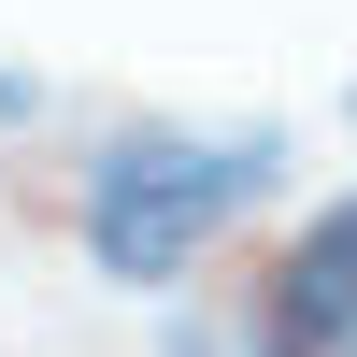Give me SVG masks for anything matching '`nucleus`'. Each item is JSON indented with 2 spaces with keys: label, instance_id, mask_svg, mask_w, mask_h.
<instances>
[{
  "label": "nucleus",
  "instance_id": "f257e3e1",
  "mask_svg": "<svg viewBox=\"0 0 357 357\" xmlns=\"http://www.w3.org/2000/svg\"><path fill=\"white\" fill-rule=\"evenodd\" d=\"M272 186H286L272 129H114L100 158H86V257H100L114 286H172Z\"/></svg>",
  "mask_w": 357,
  "mask_h": 357
},
{
  "label": "nucleus",
  "instance_id": "f03ea898",
  "mask_svg": "<svg viewBox=\"0 0 357 357\" xmlns=\"http://www.w3.org/2000/svg\"><path fill=\"white\" fill-rule=\"evenodd\" d=\"M272 329H286V357H357V200H329V215L286 243Z\"/></svg>",
  "mask_w": 357,
  "mask_h": 357
},
{
  "label": "nucleus",
  "instance_id": "7ed1b4c3",
  "mask_svg": "<svg viewBox=\"0 0 357 357\" xmlns=\"http://www.w3.org/2000/svg\"><path fill=\"white\" fill-rule=\"evenodd\" d=\"M172 357H286V343H243V329H172Z\"/></svg>",
  "mask_w": 357,
  "mask_h": 357
},
{
  "label": "nucleus",
  "instance_id": "20e7f679",
  "mask_svg": "<svg viewBox=\"0 0 357 357\" xmlns=\"http://www.w3.org/2000/svg\"><path fill=\"white\" fill-rule=\"evenodd\" d=\"M0 114H29V86H15V72H0Z\"/></svg>",
  "mask_w": 357,
  "mask_h": 357
}]
</instances>
